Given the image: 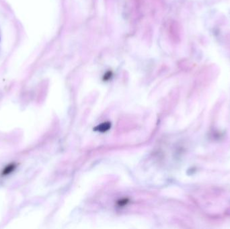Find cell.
Here are the masks:
<instances>
[{"label": "cell", "mask_w": 230, "mask_h": 229, "mask_svg": "<svg viewBox=\"0 0 230 229\" xmlns=\"http://www.w3.org/2000/svg\"><path fill=\"white\" fill-rule=\"evenodd\" d=\"M14 169V165H9L6 168L4 169V174H8L9 173H10L11 171H12Z\"/></svg>", "instance_id": "obj_2"}, {"label": "cell", "mask_w": 230, "mask_h": 229, "mask_svg": "<svg viewBox=\"0 0 230 229\" xmlns=\"http://www.w3.org/2000/svg\"><path fill=\"white\" fill-rule=\"evenodd\" d=\"M110 128V124H109L108 122L102 123V124H101L100 125H99L98 127H96V130L104 133V132H106L107 130H108Z\"/></svg>", "instance_id": "obj_1"}]
</instances>
